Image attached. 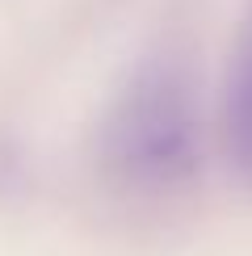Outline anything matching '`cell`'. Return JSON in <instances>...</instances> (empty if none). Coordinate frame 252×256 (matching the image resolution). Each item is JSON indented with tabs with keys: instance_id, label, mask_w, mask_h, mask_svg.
Masks as SVG:
<instances>
[{
	"instance_id": "6da1fadb",
	"label": "cell",
	"mask_w": 252,
	"mask_h": 256,
	"mask_svg": "<svg viewBox=\"0 0 252 256\" xmlns=\"http://www.w3.org/2000/svg\"><path fill=\"white\" fill-rule=\"evenodd\" d=\"M114 180L139 194H172L198 168V105L176 63H147L114 101L101 134Z\"/></svg>"
},
{
	"instance_id": "7a4b0ae2",
	"label": "cell",
	"mask_w": 252,
	"mask_h": 256,
	"mask_svg": "<svg viewBox=\"0 0 252 256\" xmlns=\"http://www.w3.org/2000/svg\"><path fill=\"white\" fill-rule=\"evenodd\" d=\"M227 147L236 168L252 180V8L240 26L236 50H231V68H227Z\"/></svg>"
}]
</instances>
